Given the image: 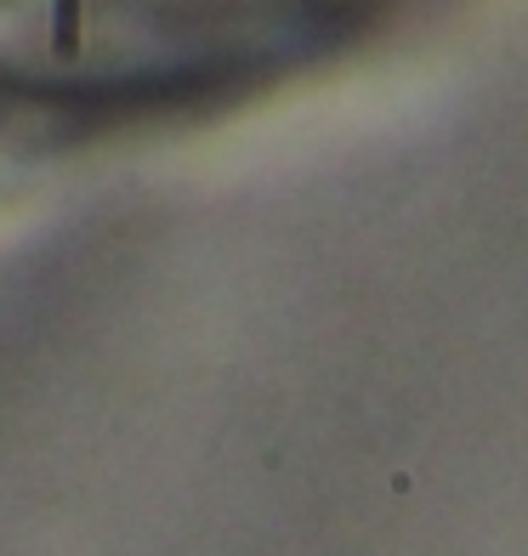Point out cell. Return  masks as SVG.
Here are the masks:
<instances>
[{"label":"cell","instance_id":"1","mask_svg":"<svg viewBox=\"0 0 528 556\" xmlns=\"http://www.w3.org/2000/svg\"><path fill=\"white\" fill-rule=\"evenodd\" d=\"M52 46L58 58L80 52V0H52Z\"/></svg>","mask_w":528,"mask_h":556}]
</instances>
